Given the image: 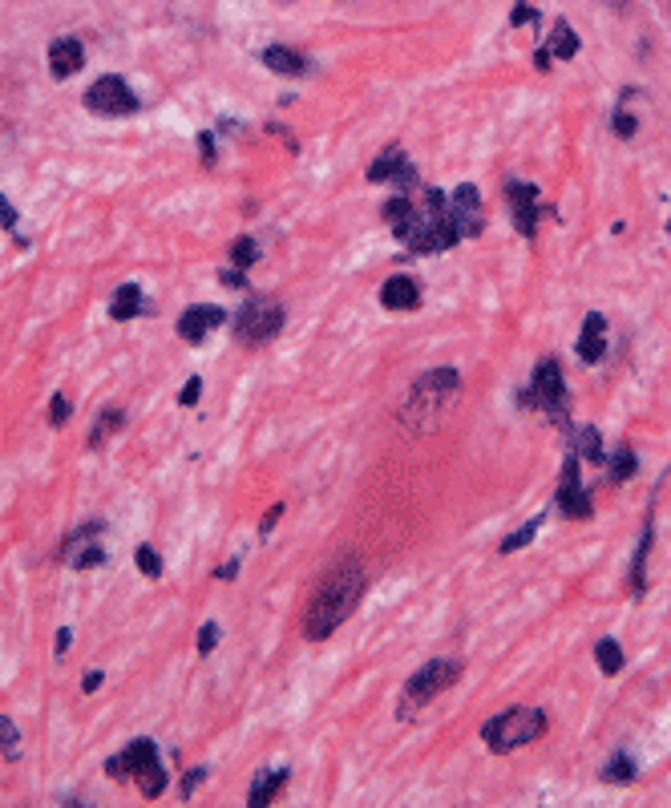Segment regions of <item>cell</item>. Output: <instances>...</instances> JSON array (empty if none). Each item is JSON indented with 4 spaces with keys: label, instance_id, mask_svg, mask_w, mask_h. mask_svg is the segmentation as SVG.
I'll use <instances>...</instances> for the list:
<instances>
[{
    "label": "cell",
    "instance_id": "cell-1",
    "mask_svg": "<svg viewBox=\"0 0 671 808\" xmlns=\"http://www.w3.org/2000/svg\"><path fill=\"white\" fill-rule=\"evenodd\" d=\"M393 223V235L405 251L413 255H441V251H453L461 243V231L453 223V211H449V194L445 190H425L421 202H413V194H393L385 207H380Z\"/></svg>",
    "mask_w": 671,
    "mask_h": 808
},
{
    "label": "cell",
    "instance_id": "cell-2",
    "mask_svg": "<svg viewBox=\"0 0 671 808\" xmlns=\"http://www.w3.org/2000/svg\"><path fill=\"white\" fill-rule=\"evenodd\" d=\"M368 590V574L360 566V558H340L336 566H328V574L316 582L308 606H304V619H300V631L308 643H324L336 635V627L348 623V615L360 606Z\"/></svg>",
    "mask_w": 671,
    "mask_h": 808
},
{
    "label": "cell",
    "instance_id": "cell-3",
    "mask_svg": "<svg viewBox=\"0 0 671 808\" xmlns=\"http://www.w3.org/2000/svg\"><path fill=\"white\" fill-rule=\"evenodd\" d=\"M461 392V372L457 368H433V372H421L401 404V425L409 433H429L437 429V421L445 417V409L457 400Z\"/></svg>",
    "mask_w": 671,
    "mask_h": 808
},
{
    "label": "cell",
    "instance_id": "cell-4",
    "mask_svg": "<svg viewBox=\"0 0 671 808\" xmlns=\"http://www.w3.org/2000/svg\"><path fill=\"white\" fill-rule=\"evenodd\" d=\"M106 776L114 780H134L142 788L146 800H158L166 792V772H162V760H158V744L154 740H130L126 752L110 756L106 760Z\"/></svg>",
    "mask_w": 671,
    "mask_h": 808
},
{
    "label": "cell",
    "instance_id": "cell-5",
    "mask_svg": "<svg viewBox=\"0 0 671 808\" xmlns=\"http://www.w3.org/2000/svg\"><path fill=\"white\" fill-rule=\"evenodd\" d=\"M546 728H550V720H546L542 707H510V712H502V716H494V720L482 724V740L490 744V752L506 756V752H514L522 744L542 740Z\"/></svg>",
    "mask_w": 671,
    "mask_h": 808
},
{
    "label": "cell",
    "instance_id": "cell-6",
    "mask_svg": "<svg viewBox=\"0 0 671 808\" xmlns=\"http://www.w3.org/2000/svg\"><path fill=\"white\" fill-rule=\"evenodd\" d=\"M522 409H542L558 429H570V400H566V376H562V364L554 356L538 360L526 392L518 396Z\"/></svg>",
    "mask_w": 671,
    "mask_h": 808
},
{
    "label": "cell",
    "instance_id": "cell-7",
    "mask_svg": "<svg viewBox=\"0 0 671 808\" xmlns=\"http://www.w3.org/2000/svg\"><path fill=\"white\" fill-rule=\"evenodd\" d=\"M283 303L267 299V295H247V303L235 316V340L243 348H263L283 332Z\"/></svg>",
    "mask_w": 671,
    "mask_h": 808
},
{
    "label": "cell",
    "instance_id": "cell-8",
    "mask_svg": "<svg viewBox=\"0 0 671 808\" xmlns=\"http://www.w3.org/2000/svg\"><path fill=\"white\" fill-rule=\"evenodd\" d=\"M457 679H461V663H457V659H433V663H425V667H421V671H413V675H409V683H405L401 716H413L417 707H425L433 695L449 691Z\"/></svg>",
    "mask_w": 671,
    "mask_h": 808
},
{
    "label": "cell",
    "instance_id": "cell-9",
    "mask_svg": "<svg viewBox=\"0 0 671 808\" xmlns=\"http://www.w3.org/2000/svg\"><path fill=\"white\" fill-rule=\"evenodd\" d=\"M85 110L89 114H98V118H130V114H138L142 110V101H138V93L130 89V81L126 77H118V73H106V77H98L89 89H85Z\"/></svg>",
    "mask_w": 671,
    "mask_h": 808
},
{
    "label": "cell",
    "instance_id": "cell-10",
    "mask_svg": "<svg viewBox=\"0 0 671 808\" xmlns=\"http://www.w3.org/2000/svg\"><path fill=\"white\" fill-rule=\"evenodd\" d=\"M554 505L562 510V518H574V522H587L595 514V501L579 477V453H570L562 461V473H558V489H554Z\"/></svg>",
    "mask_w": 671,
    "mask_h": 808
},
{
    "label": "cell",
    "instance_id": "cell-11",
    "mask_svg": "<svg viewBox=\"0 0 671 808\" xmlns=\"http://www.w3.org/2000/svg\"><path fill=\"white\" fill-rule=\"evenodd\" d=\"M506 207H510L514 227H518L522 239H534V235H538V219H542V215H558L554 207H542V190H538L534 182H518V178L506 182Z\"/></svg>",
    "mask_w": 671,
    "mask_h": 808
},
{
    "label": "cell",
    "instance_id": "cell-12",
    "mask_svg": "<svg viewBox=\"0 0 671 808\" xmlns=\"http://www.w3.org/2000/svg\"><path fill=\"white\" fill-rule=\"evenodd\" d=\"M368 182H393L397 186V194H413L417 186H421V174H417V166L409 162V154H405V146H385L376 154V162L368 166Z\"/></svg>",
    "mask_w": 671,
    "mask_h": 808
},
{
    "label": "cell",
    "instance_id": "cell-13",
    "mask_svg": "<svg viewBox=\"0 0 671 808\" xmlns=\"http://www.w3.org/2000/svg\"><path fill=\"white\" fill-rule=\"evenodd\" d=\"M449 211H453V223L461 231V239H477L486 231V211H482V194H477L473 182H461L453 194H449Z\"/></svg>",
    "mask_w": 671,
    "mask_h": 808
},
{
    "label": "cell",
    "instance_id": "cell-14",
    "mask_svg": "<svg viewBox=\"0 0 671 808\" xmlns=\"http://www.w3.org/2000/svg\"><path fill=\"white\" fill-rule=\"evenodd\" d=\"M102 530H106V522H85L81 530H73V534L65 538V546H61V562H69L73 570L102 566V562H106V550H102L98 542H89V538H98Z\"/></svg>",
    "mask_w": 671,
    "mask_h": 808
},
{
    "label": "cell",
    "instance_id": "cell-15",
    "mask_svg": "<svg viewBox=\"0 0 671 808\" xmlns=\"http://www.w3.org/2000/svg\"><path fill=\"white\" fill-rule=\"evenodd\" d=\"M223 320H227V312L215 308V303H195V308H186V312L178 316V336H182L186 344H203Z\"/></svg>",
    "mask_w": 671,
    "mask_h": 808
},
{
    "label": "cell",
    "instance_id": "cell-16",
    "mask_svg": "<svg viewBox=\"0 0 671 808\" xmlns=\"http://www.w3.org/2000/svg\"><path fill=\"white\" fill-rule=\"evenodd\" d=\"M380 303H385L389 312H417L421 308V283L413 275H393L380 287Z\"/></svg>",
    "mask_w": 671,
    "mask_h": 808
},
{
    "label": "cell",
    "instance_id": "cell-17",
    "mask_svg": "<svg viewBox=\"0 0 671 808\" xmlns=\"http://www.w3.org/2000/svg\"><path fill=\"white\" fill-rule=\"evenodd\" d=\"M554 57H558V61H570V57H579V33H574V29L566 25V21H558V25H554L550 41H546V45H542V49L534 53V65H538V69L546 73Z\"/></svg>",
    "mask_w": 671,
    "mask_h": 808
},
{
    "label": "cell",
    "instance_id": "cell-18",
    "mask_svg": "<svg viewBox=\"0 0 671 808\" xmlns=\"http://www.w3.org/2000/svg\"><path fill=\"white\" fill-rule=\"evenodd\" d=\"M651 542H655V522H651V514H647V522H643V530H639V546H635V554H631V570H627V586H631L635 598L647 594V558H651Z\"/></svg>",
    "mask_w": 671,
    "mask_h": 808
},
{
    "label": "cell",
    "instance_id": "cell-19",
    "mask_svg": "<svg viewBox=\"0 0 671 808\" xmlns=\"http://www.w3.org/2000/svg\"><path fill=\"white\" fill-rule=\"evenodd\" d=\"M81 61H85V49H81L77 37H57V41L49 45V69H53L57 81L73 77V73L81 69Z\"/></svg>",
    "mask_w": 671,
    "mask_h": 808
},
{
    "label": "cell",
    "instance_id": "cell-20",
    "mask_svg": "<svg viewBox=\"0 0 671 808\" xmlns=\"http://www.w3.org/2000/svg\"><path fill=\"white\" fill-rule=\"evenodd\" d=\"M579 356H583V364H599V360L607 356V316L591 312V316L583 320V336H579Z\"/></svg>",
    "mask_w": 671,
    "mask_h": 808
},
{
    "label": "cell",
    "instance_id": "cell-21",
    "mask_svg": "<svg viewBox=\"0 0 671 808\" xmlns=\"http://www.w3.org/2000/svg\"><path fill=\"white\" fill-rule=\"evenodd\" d=\"M263 65H267L271 73H279V77H304V73L312 69L304 53L287 49V45H267V49H263Z\"/></svg>",
    "mask_w": 671,
    "mask_h": 808
},
{
    "label": "cell",
    "instance_id": "cell-22",
    "mask_svg": "<svg viewBox=\"0 0 671 808\" xmlns=\"http://www.w3.org/2000/svg\"><path fill=\"white\" fill-rule=\"evenodd\" d=\"M287 768H275V772H259L255 780H251V792H247V804L251 808H263V804H271L279 792H283V784H287Z\"/></svg>",
    "mask_w": 671,
    "mask_h": 808
},
{
    "label": "cell",
    "instance_id": "cell-23",
    "mask_svg": "<svg viewBox=\"0 0 671 808\" xmlns=\"http://www.w3.org/2000/svg\"><path fill=\"white\" fill-rule=\"evenodd\" d=\"M134 316H142V287H138V283H122V287L114 291V299H110V320L126 324V320H134Z\"/></svg>",
    "mask_w": 671,
    "mask_h": 808
},
{
    "label": "cell",
    "instance_id": "cell-24",
    "mask_svg": "<svg viewBox=\"0 0 671 808\" xmlns=\"http://www.w3.org/2000/svg\"><path fill=\"white\" fill-rule=\"evenodd\" d=\"M570 453H579V461H595V465H603V461H607V453H603V433H599L595 425L579 429V433L570 437Z\"/></svg>",
    "mask_w": 671,
    "mask_h": 808
},
{
    "label": "cell",
    "instance_id": "cell-25",
    "mask_svg": "<svg viewBox=\"0 0 671 808\" xmlns=\"http://www.w3.org/2000/svg\"><path fill=\"white\" fill-rule=\"evenodd\" d=\"M635 469H639V457H635V449H631V445H619L615 453H607V473H611V481H615V485L631 481V477H635Z\"/></svg>",
    "mask_w": 671,
    "mask_h": 808
},
{
    "label": "cell",
    "instance_id": "cell-26",
    "mask_svg": "<svg viewBox=\"0 0 671 808\" xmlns=\"http://www.w3.org/2000/svg\"><path fill=\"white\" fill-rule=\"evenodd\" d=\"M595 659H599V671H603V675H619V671H623V663H627L623 647H619L611 635L595 643Z\"/></svg>",
    "mask_w": 671,
    "mask_h": 808
},
{
    "label": "cell",
    "instance_id": "cell-27",
    "mask_svg": "<svg viewBox=\"0 0 671 808\" xmlns=\"http://www.w3.org/2000/svg\"><path fill=\"white\" fill-rule=\"evenodd\" d=\"M635 772H639V768H635V760L627 756V748H619V752L607 760L603 780H607V784H631V780H635Z\"/></svg>",
    "mask_w": 671,
    "mask_h": 808
},
{
    "label": "cell",
    "instance_id": "cell-28",
    "mask_svg": "<svg viewBox=\"0 0 671 808\" xmlns=\"http://www.w3.org/2000/svg\"><path fill=\"white\" fill-rule=\"evenodd\" d=\"M126 425V413L122 409H106L102 417H98V425H93V433H89V449H102V441L110 437V433H118Z\"/></svg>",
    "mask_w": 671,
    "mask_h": 808
},
{
    "label": "cell",
    "instance_id": "cell-29",
    "mask_svg": "<svg viewBox=\"0 0 671 808\" xmlns=\"http://www.w3.org/2000/svg\"><path fill=\"white\" fill-rule=\"evenodd\" d=\"M538 530H542V518H530L526 526H518L510 538H502V542H498V554H518L522 546H530V542L538 538Z\"/></svg>",
    "mask_w": 671,
    "mask_h": 808
},
{
    "label": "cell",
    "instance_id": "cell-30",
    "mask_svg": "<svg viewBox=\"0 0 671 808\" xmlns=\"http://www.w3.org/2000/svg\"><path fill=\"white\" fill-rule=\"evenodd\" d=\"M231 263H235L239 271L255 267V263H259V243H255L251 235H239V239L231 243Z\"/></svg>",
    "mask_w": 671,
    "mask_h": 808
},
{
    "label": "cell",
    "instance_id": "cell-31",
    "mask_svg": "<svg viewBox=\"0 0 671 808\" xmlns=\"http://www.w3.org/2000/svg\"><path fill=\"white\" fill-rule=\"evenodd\" d=\"M134 566H138L146 578H162V558H158V550H154V546H146V542L134 550Z\"/></svg>",
    "mask_w": 671,
    "mask_h": 808
},
{
    "label": "cell",
    "instance_id": "cell-32",
    "mask_svg": "<svg viewBox=\"0 0 671 808\" xmlns=\"http://www.w3.org/2000/svg\"><path fill=\"white\" fill-rule=\"evenodd\" d=\"M0 752H5L9 760L21 756V732H17L13 720H5V716H0Z\"/></svg>",
    "mask_w": 671,
    "mask_h": 808
},
{
    "label": "cell",
    "instance_id": "cell-33",
    "mask_svg": "<svg viewBox=\"0 0 671 808\" xmlns=\"http://www.w3.org/2000/svg\"><path fill=\"white\" fill-rule=\"evenodd\" d=\"M65 421H69V400H65V392H53V400H49V425L61 429Z\"/></svg>",
    "mask_w": 671,
    "mask_h": 808
},
{
    "label": "cell",
    "instance_id": "cell-34",
    "mask_svg": "<svg viewBox=\"0 0 671 808\" xmlns=\"http://www.w3.org/2000/svg\"><path fill=\"white\" fill-rule=\"evenodd\" d=\"M17 223H21V219H17V211H13V202L0 194V227H5L9 235H17Z\"/></svg>",
    "mask_w": 671,
    "mask_h": 808
},
{
    "label": "cell",
    "instance_id": "cell-35",
    "mask_svg": "<svg viewBox=\"0 0 671 808\" xmlns=\"http://www.w3.org/2000/svg\"><path fill=\"white\" fill-rule=\"evenodd\" d=\"M215 643H219V627H215V623H207V627L199 631V655H211V651H215Z\"/></svg>",
    "mask_w": 671,
    "mask_h": 808
},
{
    "label": "cell",
    "instance_id": "cell-36",
    "mask_svg": "<svg viewBox=\"0 0 671 808\" xmlns=\"http://www.w3.org/2000/svg\"><path fill=\"white\" fill-rule=\"evenodd\" d=\"M510 25H538V13L526 5V0H518V5H514V17H510Z\"/></svg>",
    "mask_w": 671,
    "mask_h": 808
},
{
    "label": "cell",
    "instance_id": "cell-37",
    "mask_svg": "<svg viewBox=\"0 0 671 808\" xmlns=\"http://www.w3.org/2000/svg\"><path fill=\"white\" fill-rule=\"evenodd\" d=\"M615 134H619V138H631V134H635V118H631L623 106L615 110Z\"/></svg>",
    "mask_w": 671,
    "mask_h": 808
},
{
    "label": "cell",
    "instance_id": "cell-38",
    "mask_svg": "<svg viewBox=\"0 0 671 808\" xmlns=\"http://www.w3.org/2000/svg\"><path fill=\"white\" fill-rule=\"evenodd\" d=\"M227 287H239V291H251V283H247V271H239V267H231V271H223L219 275Z\"/></svg>",
    "mask_w": 671,
    "mask_h": 808
},
{
    "label": "cell",
    "instance_id": "cell-39",
    "mask_svg": "<svg viewBox=\"0 0 671 808\" xmlns=\"http://www.w3.org/2000/svg\"><path fill=\"white\" fill-rule=\"evenodd\" d=\"M199 392H203V380H199V376H190V380H186V388H182V396H178V400H182V404H195V400H199Z\"/></svg>",
    "mask_w": 671,
    "mask_h": 808
},
{
    "label": "cell",
    "instance_id": "cell-40",
    "mask_svg": "<svg viewBox=\"0 0 671 808\" xmlns=\"http://www.w3.org/2000/svg\"><path fill=\"white\" fill-rule=\"evenodd\" d=\"M279 518H283V501H279V505H271V510H267V514H263V522H259V534H271V530H275V522H279Z\"/></svg>",
    "mask_w": 671,
    "mask_h": 808
},
{
    "label": "cell",
    "instance_id": "cell-41",
    "mask_svg": "<svg viewBox=\"0 0 671 808\" xmlns=\"http://www.w3.org/2000/svg\"><path fill=\"white\" fill-rule=\"evenodd\" d=\"M199 150H203V162H207V166H211V162H215V138H211V134H207V130H203V134H199Z\"/></svg>",
    "mask_w": 671,
    "mask_h": 808
},
{
    "label": "cell",
    "instance_id": "cell-42",
    "mask_svg": "<svg viewBox=\"0 0 671 808\" xmlns=\"http://www.w3.org/2000/svg\"><path fill=\"white\" fill-rule=\"evenodd\" d=\"M199 780H207V768H195V772H186V784H182V796H190V788H195Z\"/></svg>",
    "mask_w": 671,
    "mask_h": 808
},
{
    "label": "cell",
    "instance_id": "cell-43",
    "mask_svg": "<svg viewBox=\"0 0 671 808\" xmlns=\"http://www.w3.org/2000/svg\"><path fill=\"white\" fill-rule=\"evenodd\" d=\"M239 574V558H231V562H223L219 570H215V578H235Z\"/></svg>",
    "mask_w": 671,
    "mask_h": 808
},
{
    "label": "cell",
    "instance_id": "cell-44",
    "mask_svg": "<svg viewBox=\"0 0 671 808\" xmlns=\"http://www.w3.org/2000/svg\"><path fill=\"white\" fill-rule=\"evenodd\" d=\"M102 679H106V675H102V671H89V675H85V683H81V687H85V691H98V687H102Z\"/></svg>",
    "mask_w": 671,
    "mask_h": 808
},
{
    "label": "cell",
    "instance_id": "cell-45",
    "mask_svg": "<svg viewBox=\"0 0 671 808\" xmlns=\"http://www.w3.org/2000/svg\"><path fill=\"white\" fill-rule=\"evenodd\" d=\"M69 639H73V635L61 627V631H57V655H65V651H69Z\"/></svg>",
    "mask_w": 671,
    "mask_h": 808
},
{
    "label": "cell",
    "instance_id": "cell-46",
    "mask_svg": "<svg viewBox=\"0 0 671 808\" xmlns=\"http://www.w3.org/2000/svg\"><path fill=\"white\" fill-rule=\"evenodd\" d=\"M667 235H671V219H667Z\"/></svg>",
    "mask_w": 671,
    "mask_h": 808
}]
</instances>
